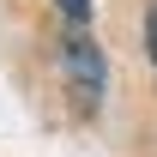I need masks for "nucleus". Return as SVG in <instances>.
<instances>
[{"instance_id": "obj_1", "label": "nucleus", "mask_w": 157, "mask_h": 157, "mask_svg": "<svg viewBox=\"0 0 157 157\" xmlns=\"http://www.w3.org/2000/svg\"><path fill=\"white\" fill-rule=\"evenodd\" d=\"M60 67H67V85H73L78 109H97L103 103V55H97V42L85 36V30H73V36L60 42Z\"/></svg>"}, {"instance_id": "obj_2", "label": "nucleus", "mask_w": 157, "mask_h": 157, "mask_svg": "<svg viewBox=\"0 0 157 157\" xmlns=\"http://www.w3.org/2000/svg\"><path fill=\"white\" fill-rule=\"evenodd\" d=\"M55 6H60L73 24H85V18H91V0H55Z\"/></svg>"}, {"instance_id": "obj_3", "label": "nucleus", "mask_w": 157, "mask_h": 157, "mask_svg": "<svg viewBox=\"0 0 157 157\" xmlns=\"http://www.w3.org/2000/svg\"><path fill=\"white\" fill-rule=\"evenodd\" d=\"M145 48H151V60H157V0H151V12H145Z\"/></svg>"}]
</instances>
